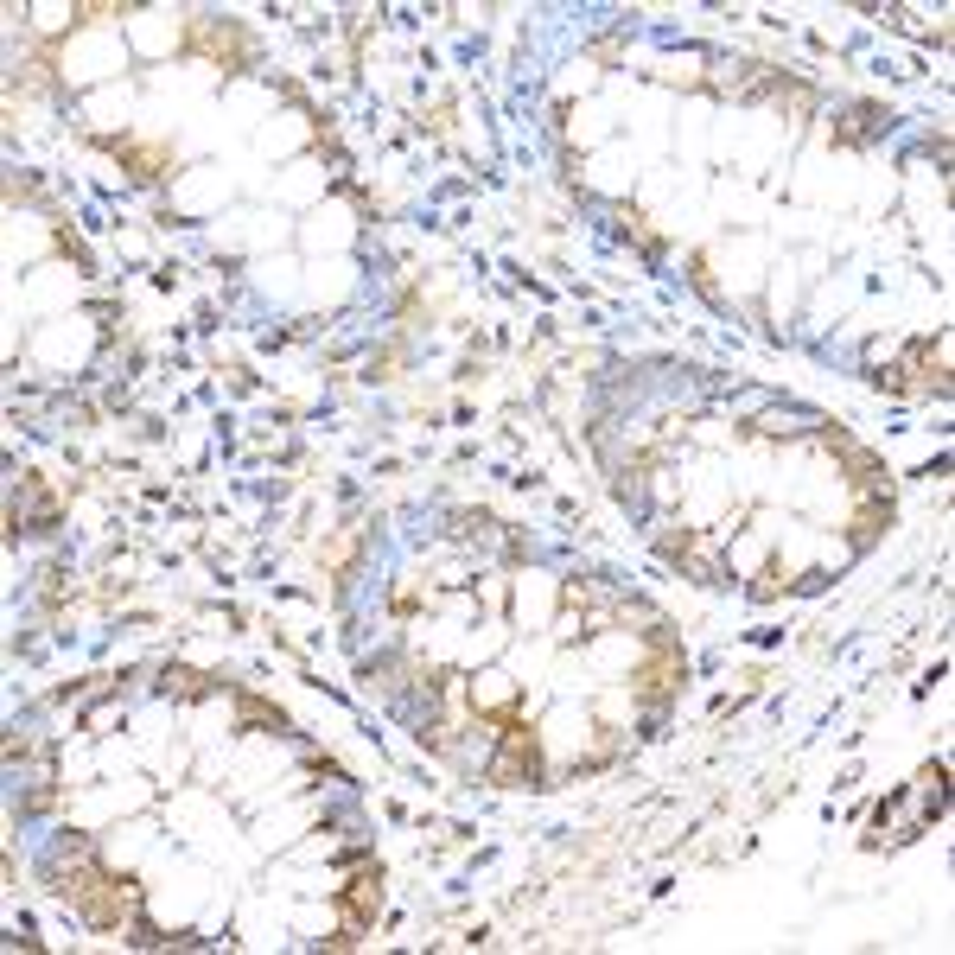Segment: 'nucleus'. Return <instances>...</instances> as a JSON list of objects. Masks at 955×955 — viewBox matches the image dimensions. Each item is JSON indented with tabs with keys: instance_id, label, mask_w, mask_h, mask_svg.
<instances>
[{
	"instance_id": "obj_1",
	"label": "nucleus",
	"mask_w": 955,
	"mask_h": 955,
	"mask_svg": "<svg viewBox=\"0 0 955 955\" xmlns=\"http://www.w3.org/2000/svg\"><path fill=\"white\" fill-rule=\"evenodd\" d=\"M191 45H204V51H217V58H242V32H230V26H191Z\"/></svg>"
},
{
	"instance_id": "obj_2",
	"label": "nucleus",
	"mask_w": 955,
	"mask_h": 955,
	"mask_svg": "<svg viewBox=\"0 0 955 955\" xmlns=\"http://www.w3.org/2000/svg\"><path fill=\"white\" fill-rule=\"evenodd\" d=\"M344 905H351L357 917H376V905H382V879H376V873L351 879V892H344Z\"/></svg>"
}]
</instances>
